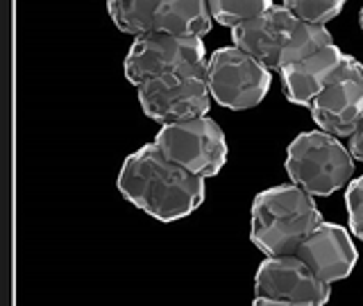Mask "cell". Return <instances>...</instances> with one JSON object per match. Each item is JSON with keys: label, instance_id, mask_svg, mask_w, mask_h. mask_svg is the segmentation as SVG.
<instances>
[{"label": "cell", "instance_id": "1", "mask_svg": "<svg viewBox=\"0 0 363 306\" xmlns=\"http://www.w3.org/2000/svg\"><path fill=\"white\" fill-rule=\"evenodd\" d=\"M121 196L159 222H175L200 209L204 179L168 159L155 143L132 152L118 173Z\"/></svg>", "mask_w": 363, "mask_h": 306}, {"label": "cell", "instance_id": "2", "mask_svg": "<svg viewBox=\"0 0 363 306\" xmlns=\"http://www.w3.org/2000/svg\"><path fill=\"white\" fill-rule=\"evenodd\" d=\"M325 222L313 196L295 184L261 191L250 209V241L266 256L295 254Z\"/></svg>", "mask_w": 363, "mask_h": 306}, {"label": "cell", "instance_id": "3", "mask_svg": "<svg viewBox=\"0 0 363 306\" xmlns=\"http://www.w3.org/2000/svg\"><path fill=\"white\" fill-rule=\"evenodd\" d=\"M291 184L313 198H327L350 186L354 177V157L347 145L320 130L302 132L291 141L284 159Z\"/></svg>", "mask_w": 363, "mask_h": 306}, {"label": "cell", "instance_id": "4", "mask_svg": "<svg viewBox=\"0 0 363 306\" xmlns=\"http://www.w3.org/2000/svg\"><path fill=\"white\" fill-rule=\"evenodd\" d=\"M107 11L113 26L134 39L145 34L202 39L213 26L204 0H111Z\"/></svg>", "mask_w": 363, "mask_h": 306}, {"label": "cell", "instance_id": "5", "mask_svg": "<svg viewBox=\"0 0 363 306\" xmlns=\"http://www.w3.org/2000/svg\"><path fill=\"white\" fill-rule=\"evenodd\" d=\"M272 84V71L236 45L209 55L207 86L211 100L232 111H245L264 102Z\"/></svg>", "mask_w": 363, "mask_h": 306}, {"label": "cell", "instance_id": "6", "mask_svg": "<svg viewBox=\"0 0 363 306\" xmlns=\"http://www.w3.org/2000/svg\"><path fill=\"white\" fill-rule=\"evenodd\" d=\"M136 96L145 116L162 125L207 116L213 102L207 86V64L145 82L136 89Z\"/></svg>", "mask_w": 363, "mask_h": 306}, {"label": "cell", "instance_id": "7", "mask_svg": "<svg viewBox=\"0 0 363 306\" xmlns=\"http://www.w3.org/2000/svg\"><path fill=\"white\" fill-rule=\"evenodd\" d=\"M155 145L168 159L202 179H211L227 164V139L220 125L209 116L162 125Z\"/></svg>", "mask_w": 363, "mask_h": 306}, {"label": "cell", "instance_id": "8", "mask_svg": "<svg viewBox=\"0 0 363 306\" xmlns=\"http://www.w3.org/2000/svg\"><path fill=\"white\" fill-rule=\"evenodd\" d=\"M207 60L209 57L202 39L175 37V34H145V37L134 39L130 45L123 71L128 82L139 89L157 77L207 64Z\"/></svg>", "mask_w": 363, "mask_h": 306}, {"label": "cell", "instance_id": "9", "mask_svg": "<svg viewBox=\"0 0 363 306\" xmlns=\"http://www.w3.org/2000/svg\"><path fill=\"white\" fill-rule=\"evenodd\" d=\"M255 298L327 306L332 286L318 279L298 254L266 256L255 277Z\"/></svg>", "mask_w": 363, "mask_h": 306}, {"label": "cell", "instance_id": "10", "mask_svg": "<svg viewBox=\"0 0 363 306\" xmlns=\"http://www.w3.org/2000/svg\"><path fill=\"white\" fill-rule=\"evenodd\" d=\"M363 64L357 62L354 57L343 52L338 45L325 48L309 60L300 64L286 66L279 71L281 77V89L286 100H291L298 107H311V102L323 94L327 86H332L345 75L359 71Z\"/></svg>", "mask_w": 363, "mask_h": 306}, {"label": "cell", "instance_id": "11", "mask_svg": "<svg viewBox=\"0 0 363 306\" xmlns=\"http://www.w3.org/2000/svg\"><path fill=\"white\" fill-rule=\"evenodd\" d=\"M298 254L306 266L313 270V275L325 283H336L352 275L359 252L352 241V232L343 225L323 222L318 230H313L306 241L300 245Z\"/></svg>", "mask_w": 363, "mask_h": 306}, {"label": "cell", "instance_id": "12", "mask_svg": "<svg viewBox=\"0 0 363 306\" xmlns=\"http://www.w3.org/2000/svg\"><path fill=\"white\" fill-rule=\"evenodd\" d=\"M309 113L320 132L347 141L363 120V66L327 86L311 102Z\"/></svg>", "mask_w": 363, "mask_h": 306}, {"label": "cell", "instance_id": "13", "mask_svg": "<svg viewBox=\"0 0 363 306\" xmlns=\"http://www.w3.org/2000/svg\"><path fill=\"white\" fill-rule=\"evenodd\" d=\"M295 26H298V18L286 7L272 5L255 21L245 23L241 28H234L232 45L252 55L255 60L268 66L270 71H279L281 52L286 48Z\"/></svg>", "mask_w": 363, "mask_h": 306}, {"label": "cell", "instance_id": "14", "mask_svg": "<svg viewBox=\"0 0 363 306\" xmlns=\"http://www.w3.org/2000/svg\"><path fill=\"white\" fill-rule=\"evenodd\" d=\"M334 39H332V32L327 28H318V26H306V23H300L295 26L291 39L286 43V48L281 52V60H279V71H284L286 66L293 64H300L309 57L323 52L325 48H332ZM277 71V73H279Z\"/></svg>", "mask_w": 363, "mask_h": 306}, {"label": "cell", "instance_id": "15", "mask_svg": "<svg viewBox=\"0 0 363 306\" xmlns=\"http://www.w3.org/2000/svg\"><path fill=\"white\" fill-rule=\"evenodd\" d=\"M272 5H275L272 0H211L209 11L218 26L234 30L255 21Z\"/></svg>", "mask_w": 363, "mask_h": 306}, {"label": "cell", "instance_id": "16", "mask_svg": "<svg viewBox=\"0 0 363 306\" xmlns=\"http://www.w3.org/2000/svg\"><path fill=\"white\" fill-rule=\"evenodd\" d=\"M281 5L300 23L318 28H327V23L340 16V11L345 9L343 0H284Z\"/></svg>", "mask_w": 363, "mask_h": 306}, {"label": "cell", "instance_id": "17", "mask_svg": "<svg viewBox=\"0 0 363 306\" xmlns=\"http://www.w3.org/2000/svg\"><path fill=\"white\" fill-rule=\"evenodd\" d=\"M345 209L352 236L363 241V175L352 179L350 186L345 188Z\"/></svg>", "mask_w": 363, "mask_h": 306}, {"label": "cell", "instance_id": "18", "mask_svg": "<svg viewBox=\"0 0 363 306\" xmlns=\"http://www.w3.org/2000/svg\"><path fill=\"white\" fill-rule=\"evenodd\" d=\"M345 145H347L350 154L354 157V162H363V120L359 123V128L350 136Z\"/></svg>", "mask_w": 363, "mask_h": 306}, {"label": "cell", "instance_id": "19", "mask_svg": "<svg viewBox=\"0 0 363 306\" xmlns=\"http://www.w3.org/2000/svg\"><path fill=\"white\" fill-rule=\"evenodd\" d=\"M252 306H318V304H300V302H281V300H268V298H255Z\"/></svg>", "mask_w": 363, "mask_h": 306}, {"label": "cell", "instance_id": "20", "mask_svg": "<svg viewBox=\"0 0 363 306\" xmlns=\"http://www.w3.org/2000/svg\"><path fill=\"white\" fill-rule=\"evenodd\" d=\"M359 26H361V30H363V7H361V11H359Z\"/></svg>", "mask_w": 363, "mask_h": 306}]
</instances>
